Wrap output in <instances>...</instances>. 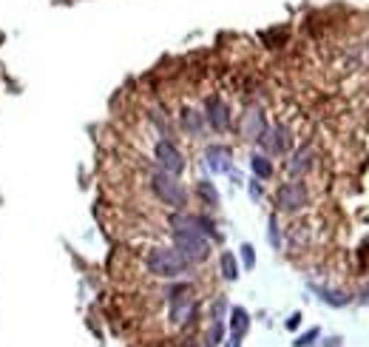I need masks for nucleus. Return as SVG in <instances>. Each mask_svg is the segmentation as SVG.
<instances>
[{"mask_svg": "<svg viewBox=\"0 0 369 347\" xmlns=\"http://www.w3.org/2000/svg\"><path fill=\"white\" fill-rule=\"evenodd\" d=\"M170 233H173V247L190 262V265H199L210 256V239L193 225V213L187 210H173L170 219Z\"/></svg>", "mask_w": 369, "mask_h": 347, "instance_id": "nucleus-1", "label": "nucleus"}, {"mask_svg": "<svg viewBox=\"0 0 369 347\" xmlns=\"http://www.w3.org/2000/svg\"><path fill=\"white\" fill-rule=\"evenodd\" d=\"M145 267L150 276L159 279H179L182 273H187L193 265L176 250V247H150L145 256Z\"/></svg>", "mask_w": 369, "mask_h": 347, "instance_id": "nucleus-2", "label": "nucleus"}, {"mask_svg": "<svg viewBox=\"0 0 369 347\" xmlns=\"http://www.w3.org/2000/svg\"><path fill=\"white\" fill-rule=\"evenodd\" d=\"M167 316L176 327H187L196 319V299H193V284L179 282L167 287Z\"/></svg>", "mask_w": 369, "mask_h": 347, "instance_id": "nucleus-3", "label": "nucleus"}, {"mask_svg": "<svg viewBox=\"0 0 369 347\" xmlns=\"http://www.w3.org/2000/svg\"><path fill=\"white\" fill-rule=\"evenodd\" d=\"M150 191H153V196H156L162 205H167L170 210H184V205H187V191H184V185L179 182V176H173V174H167V171H153V174H150Z\"/></svg>", "mask_w": 369, "mask_h": 347, "instance_id": "nucleus-4", "label": "nucleus"}, {"mask_svg": "<svg viewBox=\"0 0 369 347\" xmlns=\"http://www.w3.org/2000/svg\"><path fill=\"white\" fill-rule=\"evenodd\" d=\"M307 202H309V191L301 179L281 182L278 191H275V208L284 210V213H298L301 208H307Z\"/></svg>", "mask_w": 369, "mask_h": 347, "instance_id": "nucleus-5", "label": "nucleus"}, {"mask_svg": "<svg viewBox=\"0 0 369 347\" xmlns=\"http://www.w3.org/2000/svg\"><path fill=\"white\" fill-rule=\"evenodd\" d=\"M255 142L261 145V154L281 156V154H287L292 148V134H290V128L284 122H275V125H267Z\"/></svg>", "mask_w": 369, "mask_h": 347, "instance_id": "nucleus-6", "label": "nucleus"}, {"mask_svg": "<svg viewBox=\"0 0 369 347\" xmlns=\"http://www.w3.org/2000/svg\"><path fill=\"white\" fill-rule=\"evenodd\" d=\"M153 159L159 165V171H167L173 176H179L184 171V154L176 148V142H170L167 137H162L156 145H153Z\"/></svg>", "mask_w": 369, "mask_h": 347, "instance_id": "nucleus-7", "label": "nucleus"}, {"mask_svg": "<svg viewBox=\"0 0 369 347\" xmlns=\"http://www.w3.org/2000/svg\"><path fill=\"white\" fill-rule=\"evenodd\" d=\"M204 122H207V128H213L216 134H224V131H230V125H233V117H230V108H227V102L219 97V94H210L207 100H204Z\"/></svg>", "mask_w": 369, "mask_h": 347, "instance_id": "nucleus-8", "label": "nucleus"}, {"mask_svg": "<svg viewBox=\"0 0 369 347\" xmlns=\"http://www.w3.org/2000/svg\"><path fill=\"white\" fill-rule=\"evenodd\" d=\"M204 165L213 174H230L233 171V151L221 142H213V145L204 148Z\"/></svg>", "mask_w": 369, "mask_h": 347, "instance_id": "nucleus-9", "label": "nucleus"}, {"mask_svg": "<svg viewBox=\"0 0 369 347\" xmlns=\"http://www.w3.org/2000/svg\"><path fill=\"white\" fill-rule=\"evenodd\" d=\"M241 137L244 139H250V142H255L258 137H261V131L267 128V117H264V111L258 108V105H247L244 108V114H241Z\"/></svg>", "mask_w": 369, "mask_h": 347, "instance_id": "nucleus-10", "label": "nucleus"}, {"mask_svg": "<svg viewBox=\"0 0 369 347\" xmlns=\"http://www.w3.org/2000/svg\"><path fill=\"white\" fill-rule=\"evenodd\" d=\"M312 165H315V151H312V145H301V148H295V151L290 154V159H287V174H290L292 179H298V176L309 174Z\"/></svg>", "mask_w": 369, "mask_h": 347, "instance_id": "nucleus-11", "label": "nucleus"}, {"mask_svg": "<svg viewBox=\"0 0 369 347\" xmlns=\"http://www.w3.org/2000/svg\"><path fill=\"white\" fill-rule=\"evenodd\" d=\"M247 330H250V313L244 307H230V344L227 347H238Z\"/></svg>", "mask_w": 369, "mask_h": 347, "instance_id": "nucleus-12", "label": "nucleus"}, {"mask_svg": "<svg viewBox=\"0 0 369 347\" xmlns=\"http://www.w3.org/2000/svg\"><path fill=\"white\" fill-rule=\"evenodd\" d=\"M179 125H182V131H184L187 137H202L207 122H204V114H202V111H196V108H182Z\"/></svg>", "mask_w": 369, "mask_h": 347, "instance_id": "nucleus-13", "label": "nucleus"}, {"mask_svg": "<svg viewBox=\"0 0 369 347\" xmlns=\"http://www.w3.org/2000/svg\"><path fill=\"white\" fill-rule=\"evenodd\" d=\"M309 290L324 301V304H329V307H346L349 301H352V296L349 293H343V290H335V287H324V284H309Z\"/></svg>", "mask_w": 369, "mask_h": 347, "instance_id": "nucleus-14", "label": "nucleus"}, {"mask_svg": "<svg viewBox=\"0 0 369 347\" xmlns=\"http://www.w3.org/2000/svg\"><path fill=\"white\" fill-rule=\"evenodd\" d=\"M196 196L202 199V205L204 208H219V202H221V196H219V191H216V185L210 182V179H199L196 182Z\"/></svg>", "mask_w": 369, "mask_h": 347, "instance_id": "nucleus-15", "label": "nucleus"}, {"mask_svg": "<svg viewBox=\"0 0 369 347\" xmlns=\"http://www.w3.org/2000/svg\"><path fill=\"white\" fill-rule=\"evenodd\" d=\"M250 171H253L255 179H270V176H272V159H270L267 154L255 151V154L250 156Z\"/></svg>", "mask_w": 369, "mask_h": 347, "instance_id": "nucleus-16", "label": "nucleus"}, {"mask_svg": "<svg viewBox=\"0 0 369 347\" xmlns=\"http://www.w3.org/2000/svg\"><path fill=\"white\" fill-rule=\"evenodd\" d=\"M193 225L210 239V242H221V233H219V228H216V222L210 219V216H204V213H193Z\"/></svg>", "mask_w": 369, "mask_h": 347, "instance_id": "nucleus-17", "label": "nucleus"}, {"mask_svg": "<svg viewBox=\"0 0 369 347\" xmlns=\"http://www.w3.org/2000/svg\"><path fill=\"white\" fill-rule=\"evenodd\" d=\"M219 267H221V276H224L227 282H236V279H238V259H236L230 250H224V253L219 256Z\"/></svg>", "mask_w": 369, "mask_h": 347, "instance_id": "nucleus-18", "label": "nucleus"}, {"mask_svg": "<svg viewBox=\"0 0 369 347\" xmlns=\"http://www.w3.org/2000/svg\"><path fill=\"white\" fill-rule=\"evenodd\" d=\"M238 256H241V265H244L247 270H253V267H255V247H253L250 242H244V245L238 247Z\"/></svg>", "mask_w": 369, "mask_h": 347, "instance_id": "nucleus-19", "label": "nucleus"}, {"mask_svg": "<svg viewBox=\"0 0 369 347\" xmlns=\"http://www.w3.org/2000/svg\"><path fill=\"white\" fill-rule=\"evenodd\" d=\"M267 239H270V245L275 250L281 247V230H278V219L275 216H270V222H267Z\"/></svg>", "mask_w": 369, "mask_h": 347, "instance_id": "nucleus-20", "label": "nucleus"}, {"mask_svg": "<svg viewBox=\"0 0 369 347\" xmlns=\"http://www.w3.org/2000/svg\"><path fill=\"white\" fill-rule=\"evenodd\" d=\"M318 336H321V330H318V327H312V330H307L304 336H298L292 344H295V347H309V344H315V341H318Z\"/></svg>", "mask_w": 369, "mask_h": 347, "instance_id": "nucleus-21", "label": "nucleus"}, {"mask_svg": "<svg viewBox=\"0 0 369 347\" xmlns=\"http://www.w3.org/2000/svg\"><path fill=\"white\" fill-rule=\"evenodd\" d=\"M247 188H250V196L258 202V199H261V193H264V191H261V182H258V179H253V182H247Z\"/></svg>", "mask_w": 369, "mask_h": 347, "instance_id": "nucleus-22", "label": "nucleus"}, {"mask_svg": "<svg viewBox=\"0 0 369 347\" xmlns=\"http://www.w3.org/2000/svg\"><path fill=\"white\" fill-rule=\"evenodd\" d=\"M358 301H360V304H369V282L358 290Z\"/></svg>", "mask_w": 369, "mask_h": 347, "instance_id": "nucleus-23", "label": "nucleus"}, {"mask_svg": "<svg viewBox=\"0 0 369 347\" xmlns=\"http://www.w3.org/2000/svg\"><path fill=\"white\" fill-rule=\"evenodd\" d=\"M301 324V313H292L290 319H287V330H295Z\"/></svg>", "mask_w": 369, "mask_h": 347, "instance_id": "nucleus-24", "label": "nucleus"}, {"mask_svg": "<svg viewBox=\"0 0 369 347\" xmlns=\"http://www.w3.org/2000/svg\"><path fill=\"white\" fill-rule=\"evenodd\" d=\"M324 344H326V347H338V344H341V336H332V338H326Z\"/></svg>", "mask_w": 369, "mask_h": 347, "instance_id": "nucleus-25", "label": "nucleus"}]
</instances>
